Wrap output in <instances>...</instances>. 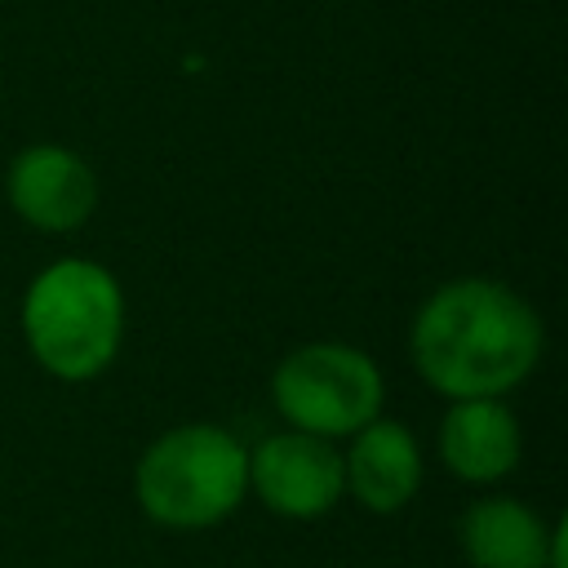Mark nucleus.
Returning a JSON list of instances; mask_svg holds the SVG:
<instances>
[{"instance_id":"1","label":"nucleus","mask_w":568,"mask_h":568,"mask_svg":"<svg viewBox=\"0 0 568 568\" xmlns=\"http://www.w3.org/2000/svg\"><path fill=\"white\" fill-rule=\"evenodd\" d=\"M408 351L439 395L501 399L532 373L541 355V320L497 280H453L417 311Z\"/></svg>"},{"instance_id":"2","label":"nucleus","mask_w":568,"mask_h":568,"mask_svg":"<svg viewBox=\"0 0 568 568\" xmlns=\"http://www.w3.org/2000/svg\"><path fill=\"white\" fill-rule=\"evenodd\" d=\"M124 333V293L98 262L67 257L44 266L22 297V337L40 368L62 382L98 377Z\"/></svg>"},{"instance_id":"3","label":"nucleus","mask_w":568,"mask_h":568,"mask_svg":"<svg viewBox=\"0 0 568 568\" xmlns=\"http://www.w3.org/2000/svg\"><path fill=\"white\" fill-rule=\"evenodd\" d=\"M133 493L138 506L164 528H213L248 493V448L222 426H178L142 453Z\"/></svg>"},{"instance_id":"4","label":"nucleus","mask_w":568,"mask_h":568,"mask_svg":"<svg viewBox=\"0 0 568 568\" xmlns=\"http://www.w3.org/2000/svg\"><path fill=\"white\" fill-rule=\"evenodd\" d=\"M275 408L293 430L337 439L355 435L382 413V373L377 364L342 342H315L293 351L271 377Z\"/></svg>"},{"instance_id":"5","label":"nucleus","mask_w":568,"mask_h":568,"mask_svg":"<svg viewBox=\"0 0 568 568\" xmlns=\"http://www.w3.org/2000/svg\"><path fill=\"white\" fill-rule=\"evenodd\" d=\"M248 484L266 510L288 519H315L333 510L337 497L346 493L337 448L306 430L266 435L248 453Z\"/></svg>"},{"instance_id":"6","label":"nucleus","mask_w":568,"mask_h":568,"mask_svg":"<svg viewBox=\"0 0 568 568\" xmlns=\"http://www.w3.org/2000/svg\"><path fill=\"white\" fill-rule=\"evenodd\" d=\"M9 204L27 226L62 235L89 222L98 204V178L75 151L58 142H36L9 164Z\"/></svg>"},{"instance_id":"7","label":"nucleus","mask_w":568,"mask_h":568,"mask_svg":"<svg viewBox=\"0 0 568 568\" xmlns=\"http://www.w3.org/2000/svg\"><path fill=\"white\" fill-rule=\"evenodd\" d=\"M342 484L359 506L377 515L404 510L422 488V448L413 430L390 417L359 426L351 453L342 457Z\"/></svg>"},{"instance_id":"8","label":"nucleus","mask_w":568,"mask_h":568,"mask_svg":"<svg viewBox=\"0 0 568 568\" xmlns=\"http://www.w3.org/2000/svg\"><path fill=\"white\" fill-rule=\"evenodd\" d=\"M519 422L501 399H453L439 426V457L466 484H493L519 462Z\"/></svg>"},{"instance_id":"9","label":"nucleus","mask_w":568,"mask_h":568,"mask_svg":"<svg viewBox=\"0 0 568 568\" xmlns=\"http://www.w3.org/2000/svg\"><path fill=\"white\" fill-rule=\"evenodd\" d=\"M457 532L475 568H550L555 528H546V519L515 497L475 501L462 515Z\"/></svg>"}]
</instances>
